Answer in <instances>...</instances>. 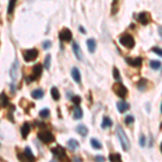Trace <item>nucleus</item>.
Wrapping results in <instances>:
<instances>
[{
	"label": "nucleus",
	"mask_w": 162,
	"mask_h": 162,
	"mask_svg": "<svg viewBox=\"0 0 162 162\" xmlns=\"http://www.w3.org/2000/svg\"><path fill=\"white\" fill-rule=\"evenodd\" d=\"M117 135H118V138L119 141H120L121 143V146H122V148H123V150L128 151L129 149H130V139H129L128 135L126 134V132H124V130L122 128H121L120 126H117Z\"/></svg>",
	"instance_id": "obj_1"
},
{
	"label": "nucleus",
	"mask_w": 162,
	"mask_h": 162,
	"mask_svg": "<svg viewBox=\"0 0 162 162\" xmlns=\"http://www.w3.org/2000/svg\"><path fill=\"white\" fill-rule=\"evenodd\" d=\"M119 42L123 47L128 49H133L135 47V40L133 38L132 35L130 34H124L119 38Z\"/></svg>",
	"instance_id": "obj_2"
},
{
	"label": "nucleus",
	"mask_w": 162,
	"mask_h": 162,
	"mask_svg": "<svg viewBox=\"0 0 162 162\" xmlns=\"http://www.w3.org/2000/svg\"><path fill=\"white\" fill-rule=\"evenodd\" d=\"M112 90H114L115 94L121 98H126V96H128V92H129L128 89H126V85H123L121 82L115 83V85H112Z\"/></svg>",
	"instance_id": "obj_3"
},
{
	"label": "nucleus",
	"mask_w": 162,
	"mask_h": 162,
	"mask_svg": "<svg viewBox=\"0 0 162 162\" xmlns=\"http://www.w3.org/2000/svg\"><path fill=\"white\" fill-rule=\"evenodd\" d=\"M38 50L37 49H29V50H26L23 52V57L25 59V62H32L38 57Z\"/></svg>",
	"instance_id": "obj_4"
},
{
	"label": "nucleus",
	"mask_w": 162,
	"mask_h": 162,
	"mask_svg": "<svg viewBox=\"0 0 162 162\" xmlns=\"http://www.w3.org/2000/svg\"><path fill=\"white\" fill-rule=\"evenodd\" d=\"M38 138L44 143V144H50L51 141H54V136L50 131H43V132L38 133Z\"/></svg>",
	"instance_id": "obj_5"
},
{
	"label": "nucleus",
	"mask_w": 162,
	"mask_h": 162,
	"mask_svg": "<svg viewBox=\"0 0 162 162\" xmlns=\"http://www.w3.org/2000/svg\"><path fill=\"white\" fill-rule=\"evenodd\" d=\"M58 38L61 41L68 42L73 38V34H71V30L69 28H63L58 34Z\"/></svg>",
	"instance_id": "obj_6"
},
{
	"label": "nucleus",
	"mask_w": 162,
	"mask_h": 162,
	"mask_svg": "<svg viewBox=\"0 0 162 162\" xmlns=\"http://www.w3.org/2000/svg\"><path fill=\"white\" fill-rule=\"evenodd\" d=\"M42 65L41 64H37L34 66V68H32V76H30V78L27 80V82H30V81H32V80H36L38 79L40 76H41V73H42Z\"/></svg>",
	"instance_id": "obj_7"
},
{
	"label": "nucleus",
	"mask_w": 162,
	"mask_h": 162,
	"mask_svg": "<svg viewBox=\"0 0 162 162\" xmlns=\"http://www.w3.org/2000/svg\"><path fill=\"white\" fill-rule=\"evenodd\" d=\"M126 62L132 67H141L143 64V58L141 56L137 57H126Z\"/></svg>",
	"instance_id": "obj_8"
},
{
	"label": "nucleus",
	"mask_w": 162,
	"mask_h": 162,
	"mask_svg": "<svg viewBox=\"0 0 162 162\" xmlns=\"http://www.w3.org/2000/svg\"><path fill=\"white\" fill-rule=\"evenodd\" d=\"M150 20H151L150 14H149L148 12H141V13L137 15V21H138L141 25H148Z\"/></svg>",
	"instance_id": "obj_9"
},
{
	"label": "nucleus",
	"mask_w": 162,
	"mask_h": 162,
	"mask_svg": "<svg viewBox=\"0 0 162 162\" xmlns=\"http://www.w3.org/2000/svg\"><path fill=\"white\" fill-rule=\"evenodd\" d=\"M51 153L55 156L58 159H63V158H66V153H65V149L62 146H56L54 148L51 149Z\"/></svg>",
	"instance_id": "obj_10"
},
{
	"label": "nucleus",
	"mask_w": 162,
	"mask_h": 162,
	"mask_svg": "<svg viewBox=\"0 0 162 162\" xmlns=\"http://www.w3.org/2000/svg\"><path fill=\"white\" fill-rule=\"evenodd\" d=\"M10 77H11V79L13 80H16L18 77V61L17 59H15L13 63V65L11 66V68H10Z\"/></svg>",
	"instance_id": "obj_11"
},
{
	"label": "nucleus",
	"mask_w": 162,
	"mask_h": 162,
	"mask_svg": "<svg viewBox=\"0 0 162 162\" xmlns=\"http://www.w3.org/2000/svg\"><path fill=\"white\" fill-rule=\"evenodd\" d=\"M117 108H118L119 112L123 114V112H126L128 109H130V104L124 102V100H120V102L117 103Z\"/></svg>",
	"instance_id": "obj_12"
},
{
	"label": "nucleus",
	"mask_w": 162,
	"mask_h": 162,
	"mask_svg": "<svg viewBox=\"0 0 162 162\" xmlns=\"http://www.w3.org/2000/svg\"><path fill=\"white\" fill-rule=\"evenodd\" d=\"M73 53H75L76 57H77L79 61H82V53H81L80 47L77 42H73Z\"/></svg>",
	"instance_id": "obj_13"
},
{
	"label": "nucleus",
	"mask_w": 162,
	"mask_h": 162,
	"mask_svg": "<svg viewBox=\"0 0 162 162\" xmlns=\"http://www.w3.org/2000/svg\"><path fill=\"white\" fill-rule=\"evenodd\" d=\"M71 77H73V79L75 80L77 83L81 82V75H80L79 69L76 68V67H73V68L71 69Z\"/></svg>",
	"instance_id": "obj_14"
},
{
	"label": "nucleus",
	"mask_w": 162,
	"mask_h": 162,
	"mask_svg": "<svg viewBox=\"0 0 162 162\" xmlns=\"http://www.w3.org/2000/svg\"><path fill=\"white\" fill-rule=\"evenodd\" d=\"M147 85H148V80L146 78H141V79L138 80V82H137V89L139 91H145V89L147 88Z\"/></svg>",
	"instance_id": "obj_15"
},
{
	"label": "nucleus",
	"mask_w": 162,
	"mask_h": 162,
	"mask_svg": "<svg viewBox=\"0 0 162 162\" xmlns=\"http://www.w3.org/2000/svg\"><path fill=\"white\" fill-rule=\"evenodd\" d=\"M76 131H77L78 133H79L81 136H87L88 133H89V129L87 128L85 126H83V124H80V126H77V129H76Z\"/></svg>",
	"instance_id": "obj_16"
},
{
	"label": "nucleus",
	"mask_w": 162,
	"mask_h": 162,
	"mask_svg": "<svg viewBox=\"0 0 162 162\" xmlns=\"http://www.w3.org/2000/svg\"><path fill=\"white\" fill-rule=\"evenodd\" d=\"M29 131H30V126L29 123H24L21 128V134L23 138H26L27 135L29 134Z\"/></svg>",
	"instance_id": "obj_17"
},
{
	"label": "nucleus",
	"mask_w": 162,
	"mask_h": 162,
	"mask_svg": "<svg viewBox=\"0 0 162 162\" xmlns=\"http://www.w3.org/2000/svg\"><path fill=\"white\" fill-rule=\"evenodd\" d=\"M87 46H88V49H89V51L91 53H93L94 51H95L96 49V41L94 40V39L90 38L87 40Z\"/></svg>",
	"instance_id": "obj_18"
},
{
	"label": "nucleus",
	"mask_w": 162,
	"mask_h": 162,
	"mask_svg": "<svg viewBox=\"0 0 162 162\" xmlns=\"http://www.w3.org/2000/svg\"><path fill=\"white\" fill-rule=\"evenodd\" d=\"M24 156H25L26 160H29V161H34L35 160V156L32 155V149L29 147H26L25 150H24Z\"/></svg>",
	"instance_id": "obj_19"
},
{
	"label": "nucleus",
	"mask_w": 162,
	"mask_h": 162,
	"mask_svg": "<svg viewBox=\"0 0 162 162\" xmlns=\"http://www.w3.org/2000/svg\"><path fill=\"white\" fill-rule=\"evenodd\" d=\"M9 105V98L6 95L5 93L0 94V106L1 107H6V106Z\"/></svg>",
	"instance_id": "obj_20"
},
{
	"label": "nucleus",
	"mask_w": 162,
	"mask_h": 162,
	"mask_svg": "<svg viewBox=\"0 0 162 162\" xmlns=\"http://www.w3.org/2000/svg\"><path fill=\"white\" fill-rule=\"evenodd\" d=\"M112 126V121L110 120L109 117H104L103 121H102V128L103 129H107L109 126Z\"/></svg>",
	"instance_id": "obj_21"
},
{
	"label": "nucleus",
	"mask_w": 162,
	"mask_h": 162,
	"mask_svg": "<svg viewBox=\"0 0 162 162\" xmlns=\"http://www.w3.org/2000/svg\"><path fill=\"white\" fill-rule=\"evenodd\" d=\"M149 66L151 67V68L153 69V70H158V69L161 68L162 64L160 61H156V59H153V61H150V63H149Z\"/></svg>",
	"instance_id": "obj_22"
},
{
	"label": "nucleus",
	"mask_w": 162,
	"mask_h": 162,
	"mask_svg": "<svg viewBox=\"0 0 162 162\" xmlns=\"http://www.w3.org/2000/svg\"><path fill=\"white\" fill-rule=\"evenodd\" d=\"M43 95H44V92H43V90H41V89L34 90V91L32 92V96L34 98H41V97H43Z\"/></svg>",
	"instance_id": "obj_23"
},
{
	"label": "nucleus",
	"mask_w": 162,
	"mask_h": 162,
	"mask_svg": "<svg viewBox=\"0 0 162 162\" xmlns=\"http://www.w3.org/2000/svg\"><path fill=\"white\" fill-rule=\"evenodd\" d=\"M67 144H68L69 149H71V150H75V149H77L78 147H79V141H76V139H73V138L69 139Z\"/></svg>",
	"instance_id": "obj_24"
},
{
	"label": "nucleus",
	"mask_w": 162,
	"mask_h": 162,
	"mask_svg": "<svg viewBox=\"0 0 162 162\" xmlns=\"http://www.w3.org/2000/svg\"><path fill=\"white\" fill-rule=\"evenodd\" d=\"M83 116V112H82V109L80 107H77L75 108V110H73V119H76V120H78V119H81Z\"/></svg>",
	"instance_id": "obj_25"
},
{
	"label": "nucleus",
	"mask_w": 162,
	"mask_h": 162,
	"mask_svg": "<svg viewBox=\"0 0 162 162\" xmlns=\"http://www.w3.org/2000/svg\"><path fill=\"white\" fill-rule=\"evenodd\" d=\"M90 143H91V146L93 147L94 149H102V144H100V141H97L96 138H91Z\"/></svg>",
	"instance_id": "obj_26"
},
{
	"label": "nucleus",
	"mask_w": 162,
	"mask_h": 162,
	"mask_svg": "<svg viewBox=\"0 0 162 162\" xmlns=\"http://www.w3.org/2000/svg\"><path fill=\"white\" fill-rule=\"evenodd\" d=\"M16 5V0H10L8 6V14H12L14 12V8Z\"/></svg>",
	"instance_id": "obj_27"
},
{
	"label": "nucleus",
	"mask_w": 162,
	"mask_h": 162,
	"mask_svg": "<svg viewBox=\"0 0 162 162\" xmlns=\"http://www.w3.org/2000/svg\"><path fill=\"white\" fill-rule=\"evenodd\" d=\"M51 95H52V97L54 100H59V92H58V90H57V88L53 87L52 89H51Z\"/></svg>",
	"instance_id": "obj_28"
},
{
	"label": "nucleus",
	"mask_w": 162,
	"mask_h": 162,
	"mask_svg": "<svg viewBox=\"0 0 162 162\" xmlns=\"http://www.w3.org/2000/svg\"><path fill=\"white\" fill-rule=\"evenodd\" d=\"M109 160L110 161H114V162H120L121 161V156L120 153H110L109 155Z\"/></svg>",
	"instance_id": "obj_29"
},
{
	"label": "nucleus",
	"mask_w": 162,
	"mask_h": 162,
	"mask_svg": "<svg viewBox=\"0 0 162 162\" xmlns=\"http://www.w3.org/2000/svg\"><path fill=\"white\" fill-rule=\"evenodd\" d=\"M39 116H40V118H48V117L50 116V111H49L48 108H44V109L40 110Z\"/></svg>",
	"instance_id": "obj_30"
},
{
	"label": "nucleus",
	"mask_w": 162,
	"mask_h": 162,
	"mask_svg": "<svg viewBox=\"0 0 162 162\" xmlns=\"http://www.w3.org/2000/svg\"><path fill=\"white\" fill-rule=\"evenodd\" d=\"M50 62H51V55L48 54L46 56V59H44V64H43V66H44V68H46V69L50 68Z\"/></svg>",
	"instance_id": "obj_31"
},
{
	"label": "nucleus",
	"mask_w": 162,
	"mask_h": 162,
	"mask_svg": "<svg viewBox=\"0 0 162 162\" xmlns=\"http://www.w3.org/2000/svg\"><path fill=\"white\" fill-rule=\"evenodd\" d=\"M124 122H126V124L130 126V124H132L133 122H134V117H133L132 115H129V116H126V119H124Z\"/></svg>",
	"instance_id": "obj_32"
},
{
	"label": "nucleus",
	"mask_w": 162,
	"mask_h": 162,
	"mask_svg": "<svg viewBox=\"0 0 162 162\" xmlns=\"http://www.w3.org/2000/svg\"><path fill=\"white\" fill-rule=\"evenodd\" d=\"M145 145H146V137H145V135L141 134V136H139V146L145 147Z\"/></svg>",
	"instance_id": "obj_33"
},
{
	"label": "nucleus",
	"mask_w": 162,
	"mask_h": 162,
	"mask_svg": "<svg viewBox=\"0 0 162 162\" xmlns=\"http://www.w3.org/2000/svg\"><path fill=\"white\" fill-rule=\"evenodd\" d=\"M71 100H73V103L76 104V105H79L80 103H81V97L78 95H75L71 97Z\"/></svg>",
	"instance_id": "obj_34"
},
{
	"label": "nucleus",
	"mask_w": 162,
	"mask_h": 162,
	"mask_svg": "<svg viewBox=\"0 0 162 162\" xmlns=\"http://www.w3.org/2000/svg\"><path fill=\"white\" fill-rule=\"evenodd\" d=\"M151 51H153V53H156V54H158L159 56H162V49L159 48V47H153V48L151 49Z\"/></svg>",
	"instance_id": "obj_35"
},
{
	"label": "nucleus",
	"mask_w": 162,
	"mask_h": 162,
	"mask_svg": "<svg viewBox=\"0 0 162 162\" xmlns=\"http://www.w3.org/2000/svg\"><path fill=\"white\" fill-rule=\"evenodd\" d=\"M114 78L116 80H121L120 73H119V70H118V68H117V67H114Z\"/></svg>",
	"instance_id": "obj_36"
},
{
	"label": "nucleus",
	"mask_w": 162,
	"mask_h": 162,
	"mask_svg": "<svg viewBox=\"0 0 162 162\" xmlns=\"http://www.w3.org/2000/svg\"><path fill=\"white\" fill-rule=\"evenodd\" d=\"M51 46H52V42H51L50 40H46V41H43V43H42V47H43L44 50H48V49H50Z\"/></svg>",
	"instance_id": "obj_37"
},
{
	"label": "nucleus",
	"mask_w": 162,
	"mask_h": 162,
	"mask_svg": "<svg viewBox=\"0 0 162 162\" xmlns=\"http://www.w3.org/2000/svg\"><path fill=\"white\" fill-rule=\"evenodd\" d=\"M95 161H100V162L105 161V158H104L103 156H96V157H95Z\"/></svg>",
	"instance_id": "obj_38"
},
{
	"label": "nucleus",
	"mask_w": 162,
	"mask_h": 162,
	"mask_svg": "<svg viewBox=\"0 0 162 162\" xmlns=\"http://www.w3.org/2000/svg\"><path fill=\"white\" fill-rule=\"evenodd\" d=\"M158 32H159V35L162 38V26H159V28H158Z\"/></svg>",
	"instance_id": "obj_39"
},
{
	"label": "nucleus",
	"mask_w": 162,
	"mask_h": 162,
	"mask_svg": "<svg viewBox=\"0 0 162 162\" xmlns=\"http://www.w3.org/2000/svg\"><path fill=\"white\" fill-rule=\"evenodd\" d=\"M79 29H80V32H82V34H85V28H83L82 26H80V27H79Z\"/></svg>",
	"instance_id": "obj_40"
},
{
	"label": "nucleus",
	"mask_w": 162,
	"mask_h": 162,
	"mask_svg": "<svg viewBox=\"0 0 162 162\" xmlns=\"http://www.w3.org/2000/svg\"><path fill=\"white\" fill-rule=\"evenodd\" d=\"M160 150H161V153H162V143H161V145H160Z\"/></svg>",
	"instance_id": "obj_41"
},
{
	"label": "nucleus",
	"mask_w": 162,
	"mask_h": 162,
	"mask_svg": "<svg viewBox=\"0 0 162 162\" xmlns=\"http://www.w3.org/2000/svg\"><path fill=\"white\" fill-rule=\"evenodd\" d=\"M160 130H162V122H161V124H160Z\"/></svg>",
	"instance_id": "obj_42"
},
{
	"label": "nucleus",
	"mask_w": 162,
	"mask_h": 162,
	"mask_svg": "<svg viewBox=\"0 0 162 162\" xmlns=\"http://www.w3.org/2000/svg\"><path fill=\"white\" fill-rule=\"evenodd\" d=\"M161 112H162V104H161Z\"/></svg>",
	"instance_id": "obj_43"
},
{
	"label": "nucleus",
	"mask_w": 162,
	"mask_h": 162,
	"mask_svg": "<svg viewBox=\"0 0 162 162\" xmlns=\"http://www.w3.org/2000/svg\"><path fill=\"white\" fill-rule=\"evenodd\" d=\"M0 146H1V145H0Z\"/></svg>",
	"instance_id": "obj_44"
}]
</instances>
